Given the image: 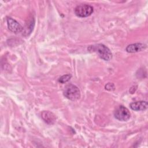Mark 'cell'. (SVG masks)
<instances>
[{"label":"cell","instance_id":"6da1fadb","mask_svg":"<svg viewBox=\"0 0 148 148\" xmlns=\"http://www.w3.org/2000/svg\"><path fill=\"white\" fill-rule=\"evenodd\" d=\"M89 51L95 52L98 56L105 61H109L112 58V53L110 49L103 44H96L88 47Z\"/></svg>","mask_w":148,"mask_h":148},{"label":"cell","instance_id":"7a4b0ae2","mask_svg":"<svg viewBox=\"0 0 148 148\" xmlns=\"http://www.w3.org/2000/svg\"><path fill=\"white\" fill-rule=\"evenodd\" d=\"M64 95L71 101H76L80 97V91L77 86L69 84L65 86L64 90Z\"/></svg>","mask_w":148,"mask_h":148},{"label":"cell","instance_id":"3957f363","mask_svg":"<svg viewBox=\"0 0 148 148\" xmlns=\"http://www.w3.org/2000/svg\"><path fill=\"white\" fill-rule=\"evenodd\" d=\"M114 117L118 120L125 121L130 119L131 113L129 110L123 105L119 106L114 112Z\"/></svg>","mask_w":148,"mask_h":148},{"label":"cell","instance_id":"277c9868","mask_svg":"<svg viewBox=\"0 0 148 148\" xmlns=\"http://www.w3.org/2000/svg\"><path fill=\"white\" fill-rule=\"evenodd\" d=\"M94 11L93 8L87 4H82L75 9V14L79 17H86L90 16Z\"/></svg>","mask_w":148,"mask_h":148},{"label":"cell","instance_id":"5b68a950","mask_svg":"<svg viewBox=\"0 0 148 148\" xmlns=\"http://www.w3.org/2000/svg\"><path fill=\"white\" fill-rule=\"evenodd\" d=\"M7 25L9 29L15 34L20 33L23 31V27L16 20L11 17L7 18Z\"/></svg>","mask_w":148,"mask_h":148},{"label":"cell","instance_id":"8992f818","mask_svg":"<svg viewBox=\"0 0 148 148\" xmlns=\"http://www.w3.org/2000/svg\"><path fill=\"white\" fill-rule=\"evenodd\" d=\"M41 117L43 121L48 124H53L56 120L55 114L48 110L43 111L41 113Z\"/></svg>","mask_w":148,"mask_h":148},{"label":"cell","instance_id":"52a82bcc","mask_svg":"<svg viewBox=\"0 0 148 148\" xmlns=\"http://www.w3.org/2000/svg\"><path fill=\"white\" fill-rule=\"evenodd\" d=\"M146 48V45L141 43H136L134 44H131L127 46L126 47V51L128 53H136L138 51H140L143 50H145Z\"/></svg>","mask_w":148,"mask_h":148},{"label":"cell","instance_id":"ba28073f","mask_svg":"<svg viewBox=\"0 0 148 148\" xmlns=\"http://www.w3.org/2000/svg\"><path fill=\"white\" fill-rule=\"evenodd\" d=\"M130 106L131 109L133 110L141 111V110H145L147 108L148 103H147V102L146 101H137V102H135L130 103Z\"/></svg>","mask_w":148,"mask_h":148},{"label":"cell","instance_id":"9c48e42d","mask_svg":"<svg viewBox=\"0 0 148 148\" xmlns=\"http://www.w3.org/2000/svg\"><path fill=\"white\" fill-rule=\"evenodd\" d=\"M71 77H72V76H71V75H70V74H67V75H63V76H61L59 79H58V82H60V83H66V82H68L69 80H70V79L71 78Z\"/></svg>","mask_w":148,"mask_h":148},{"label":"cell","instance_id":"30bf717a","mask_svg":"<svg viewBox=\"0 0 148 148\" xmlns=\"http://www.w3.org/2000/svg\"><path fill=\"white\" fill-rule=\"evenodd\" d=\"M105 88L106 90H108V91H113L114 89H115V87H114V85L112 83H107L105 86Z\"/></svg>","mask_w":148,"mask_h":148}]
</instances>
